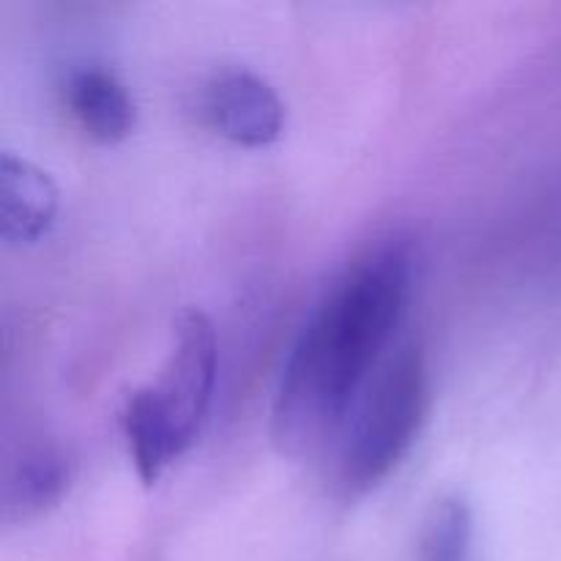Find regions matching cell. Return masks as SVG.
<instances>
[{
    "label": "cell",
    "mask_w": 561,
    "mask_h": 561,
    "mask_svg": "<svg viewBox=\"0 0 561 561\" xmlns=\"http://www.w3.org/2000/svg\"><path fill=\"white\" fill-rule=\"evenodd\" d=\"M206 121L239 146L261 148L283 135L285 107L277 91L250 69H228L214 77L203 96Z\"/></svg>",
    "instance_id": "cell-4"
},
{
    "label": "cell",
    "mask_w": 561,
    "mask_h": 561,
    "mask_svg": "<svg viewBox=\"0 0 561 561\" xmlns=\"http://www.w3.org/2000/svg\"><path fill=\"white\" fill-rule=\"evenodd\" d=\"M427 392L425 354L420 345H403L383 365L343 444L340 480L351 493L373 491L398 469L422 431Z\"/></svg>",
    "instance_id": "cell-2"
},
{
    "label": "cell",
    "mask_w": 561,
    "mask_h": 561,
    "mask_svg": "<svg viewBox=\"0 0 561 561\" xmlns=\"http://www.w3.org/2000/svg\"><path fill=\"white\" fill-rule=\"evenodd\" d=\"M58 214V186L25 157H0V236L9 244H36Z\"/></svg>",
    "instance_id": "cell-5"
},
{
    "label": "cell",
    "mask_w": 561,
    "mask_h": 561,
    "mask_svg": "<svg viewBox=\"0 0 561 561\" xmlns=\"http://www.w3.org/2000/svg\"><path fill=\"white\" fill-rule=\"evenodd\" d=\"M474 518L460 496H444L433 504L420 540V561H469Z\"/></svg>",
    "instance_id": "cell-9"
},
{
    "label": "cell",
    "mask_w": 561,
    "mask_h": 561,
    "mask_svg": "<svg viewBox=\"0 0 561 561\" xmlns=\"http://www.w3.org/2000/svg\"><path fill=\"white\" fill-rule=\"evenodd\" d=\"M66 104L88 137L99 142H118L135 129L137 110L124 82L99 66L71 71L66 82Z\"/></svg>",
    "instance_id": "cell-6"
},
{
    "label": "cell",
    "mask_w": 561,
    "mask_h": 561,
    "mask_svg": "<svg viewBox=\"0 0 561 561\" xmlns=\"http://www.w3.org/2000/svg\"><path fill=\"white\" fill-rule=\"evenodd\" d=\"M121 425H124V436L129 442L137 477L146 488L157 485L170 460L184 455L175 442L173 425H170L168 411H164L157 389H135L126 398L124 411H121Z\"/></svg>",
    "instance_id": "cell-7"
},
{
    "label": "cell",
    "mask_w": 561,
    "mask_h": 561,
    "mask_svg": "<svg viewBox=\"0 0 561 561\" xmlns=\"http://www.w3.org/2000/svg\"><path fill=\"white\" fill-rule=\"evenodd\" d=\"M414 283V252L387 241L356 261L307 318L274 400V442L312 453L348 420L378 356L392 340Z\"/></svg>",
    "instance_id": "cell-1"
},
{
    "label": "cell",
    "mask_w": 561,
    "mask_h": 561,
    "mask_svg": "<svg viewBox=\"0 0 561 561\" xmlns=\"http://www.w3.org/2000/svg\"><path fill=\"white\" fill-rule=\"evenodd\" d=\"M173 329V351L162 381L153 389L168 411L181 453H186L201 433L211 405L219 362L217 329L211 318L197 307L181 310Z\"/></svg>",
    "instance_id": "cell-3"
},
{
    "label": "cell",
    "mask_w": 561,
    "mask_h": 561,
    "mask_svg": "<svg viewBox=\"0 0 561 561\" xmlns=\"http://www.w3.org/2000/svg\"><path fill=\"white\" fill-rule=\"evenodd\" d=\"M71 480V460L64 453L53 447L33 449L25 455L20 466H16L14 477L9 482V493H5V507H9V518L14 515H36L53 502L64 496Z\"/></svg>",
    "instance_id": "cell-8"
}]
</instances>
